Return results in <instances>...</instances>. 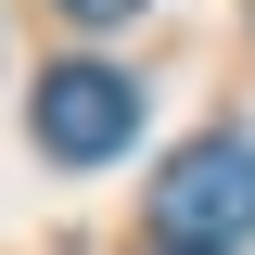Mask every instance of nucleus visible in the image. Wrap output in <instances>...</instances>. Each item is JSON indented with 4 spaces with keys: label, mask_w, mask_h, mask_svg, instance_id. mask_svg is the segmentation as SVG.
Instances as JSON below:
<instances>
[{
    "label": "nucleus",
    "mask_w": 255,
    "mask_h": 255,
    "mask_svg": "<svg viewBox=\"0 0 255 255\" xmlns=\"http://www.w3.org/2000/svg\"><path fill=\"white\" fill-rule=\"evenodd\" d=\"M153 230L166 243H191V255H230V243H255V140H179L166 153V179H153Z\"/></svg>",
    "instance_id": "f257e3e1"
},
{
    "label": "nucleus",
    "mask_w": 255,
    "mask_h": 255,
    "mask_svg": "<svg viewBox=\"0 0 255 255\" xmlns=\"http://www.w3.org/2000/svg\"><path fill=\"white\" fill-rule=\"evenodd\" d=\"M166 255H191V243H166Z\"/></svg>",
    "instance_id": "20e7f679"
},
{
    "label": "nucleus",
    "mask_w": 255,
    "mask_h": 255,
    "mask_svg": "<svg viewBox=\"0 0 255 255\" xmlns=\"http://www.w3.org/2000/svg\"><path fill=\"white\" fill-rule=\"evenodd\" d=\"M64 13H77V26H128L140 0H64Z\"/></svg>",
    "instance_id": "7ed1b4c3"
},
{
    "label": "nucleus",
    "mask_w": 255,
    "mask_h": 255,
    "mask_svg": "<svg viewBox=\"0 0 255 255\" xmlns=\"http://www.w3.org/2000/svg\"><path fill=\"white\" fill-rule=\"evenodd\" d=\"M26 128H38L51 166H115L128 140H140V77H115V64H51L38 102H26Z\"/></svg>",
    "instance_id": "f03ea898"
}]
</instances>
